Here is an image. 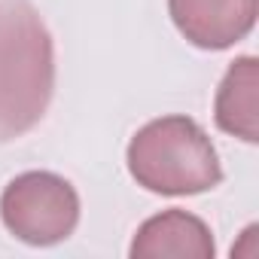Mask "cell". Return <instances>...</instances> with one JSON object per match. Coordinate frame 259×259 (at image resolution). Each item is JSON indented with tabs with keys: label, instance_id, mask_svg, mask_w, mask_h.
<instances>
[{
	"label": "cell",
	"instance_id": "obj_1",
	"mask_svg": "<svg viewBox=\"0 0 259 259\" xmlns=\"http://www.w3.org/2000/svg\"><path fill=\"white\" fill-rule=\"evenodd\" d=\"M55 89L52 34L28 0H0V141L43 119Z\"/></svg>",
	"mask_w": 259,
	"mask_h": 259
},
{
	"label": "cell",
	"instance_id": "obj_5",
	"mask_svg": "<svg viewBox=\"0 0 259 259\" xmlns=\"http://www.w3.org/2000/svg\"><path fill=\"white\" fill-rule=\"evenodd\" d=\"M213 235L210 229L186 213V210H165L153 220H147L135 241H132V256L135 259H165V256H174V259H210L213 256Z\"/></svg>",
	"mask_w": 259,
	"mask_h": 259
},
{
	"label": "cell",
	"instance_id": "obj_6",
	"mask_svg": "<svg viewBox=\"0 0 259 259\" xmlns=\"http://www.w3.org/2000/svg\"><path fill=\"white\" fill-rule=\"evenodd\" d=\"M256 85H259V67L253 55H244L232 61L229 73L220 82L213 116L217 125L226 135H235L247 144L259 141V125H256Z\"/></svg>",
	"mask_w": 259,
	"mask_h": 259
},
{
	"label": "cell",
	"instance_id": "obj_4",
	"mask_svg": "<svg viewBox=\"0 0 259 259\" xmlns=\"http://www.w3.org/2000/svg\"><path fill=\"white\" fill-rule=\"evenodd\" d=\"M177 31L198 49H226L244 40L259 13V0H168Z\"/></svg>",
	"mask_w": 259,
	"mask_h": 259
},
{
	"label": "cell",
	"instance_id": "obj_2",
	"mask_svg": "<svg viewBox=\"0 0 259 259\" xmlns=\"http://www.w3.org/2000/svg\"><path fill=\"white\" fill-rule=\"evenodd\" d=\"M128 171L144 189L159 195H198L223 180L210 138L186 116L144 125L128 144Z\"/></svg>",
	"mask_w": 259,
	"mask_h": 259
},
{
	"label": "cell",
	"instance_id": "obj_3",
	"mask_svg": "<svg viewBox=\"0 0 259 259\" xmlns=\"http://www.w3.org/2000/svg\"><path fill=\"white\" fill-rule=\"evenodd\" d=\"M0 217L19 241L49 247L73 235L79 223V198L64 177L49 171H28L4 189Z\"/></svg>",
	"mask_w": 259,
	"mask_h": 259
}]
</instances>
